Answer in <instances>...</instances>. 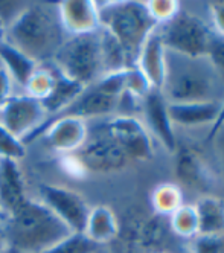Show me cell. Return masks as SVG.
<instances>
[{
	"instance_id": "20",
	"label": "cell",
	"mask_w": 224,
	"mask_h": 253,
	"mask_svg": "<svg viewBox=\"0 0 224 253\" xmlns=\"http://www.w3.org/2000/svg\"><path fill=\"white\" fill-rule=\"evenodd\" d=\"M83 233L98 247H108L119 237V216L108 205L90 208Z\"/></svg>"
},
{
	"instance_id": "41",
	"label": "cell",
	"mask_w": 224,
	"mask_h": 253,
	"mask_svg": "<svg viewBox=\"0 0 224 253\" xmlns=\"http://www.w3.org/2000/svg\"><path fill=\"white\" fill-rule=\"evenodd\" d=\"M96 253H110V252H108V249H107V247H102V249H99Z\"/></svg>"
},
{
	"instance_id": "14",
	"label": "cell",
	"mask_w": 224,
	"mask_h": 253,
	"mask_svg": "<svg viewBox=\"0 0 224 253\" xmlns=\"http://www.w3.org/2000/svg\"><path fill=\"white\" fill-rule=\"evenodd\" d=\"M140 119L154 142L173 156L179 145V133L168 115V102L160 90H153L142 99Z\"/></svg>"
},
{
	"instance_id": "44",
	"label": "cell",
	"mask_w": 224,
	"mask_h": 253,
	"mask_svg": "<svg viewBox=\"0 0 224 253\" xmlns=\"http://www.w3.org/2000/svg\"><path fill=\"white\" fill-rule=\"evenodd\" d=\"M156 253H171V252H156Z\"/></svg>"
},
{
	"instance_id": "29",
	"label": "cell",
	"mask_w": 224,
	"mask_h": 253,
	"mask_svg": "<svg viewBox=\"0 0 224 253\" xmlns=\"http://www.w3.org/2000/svg\"><path fill=\"white\" fill-rule=\"evenodd\" d=\"M99 249L84 233H70L57 244H53L42 253H96Z\"/></svg>"
},
{
	"instance_id": "19",
	"label": "cell",
	"mask_w": 224,
	"mask_h": 253,
	"mask_svg": "<svg viewBox=\"0 0 224 253\" xmlns=\"http://www.w3.org/2000/svg\"><path fill=\"white\" fill-rule=\"evenodd\" d=\"M166 55L168 50L157 29H154L145 39L136 58V67L143 72V75L151 83L154 90H162L163 87L166 75Z\"/></svg>"
},
{
	"instance_id": "7",
	"label": "cell",
	"mask_w": 224,
	"mask_h": 253,
	"mask_svg": "<svg viewBox=\"0 0 224 253\" xmlns=\"http://www.w3.org/2000/svg\"><path fill=\"white\" fill-rule=\"evenodd\" d=\"M77 154L81 157L90 174H118L133 165L121 145L107 130L105 119L89 122L87 140Z\"/></svg>"
},
{
	"instance_id": "32",
	"label": "cell",
	"mask_w": 224,
	"mask_h": 253,
	"mask_svg": "<svg viewBox=\"0 0 224 253\" xmlns=\"http://www.w3.org/2000/svg\"><path fill=\"white\" fill-rule=\"evenodd\" d=\"M145 6L151 19L159 26L174 19L181 9V2H177V0H148L145 2Z\"/></svg>"
},
{
	"instance_id": "33",
	"label": "cell",
	"mask_w": 224,
	"mask_h": 253,
	"mask_svg": "<svg viewBox=\"0 0 224 253\" xmlns=\"http://www.w3.org/2000/svg\"><path fill=\"white\" fill-rule=\"evenodd\" d=\"M57 167L61 174L75 180V182H83V180L89 178L90 175V172L87 171L84 165V162L77 153L57 156Z\"/></svg>"
},
{
	"instance_id": "34",
	"label": "cell",
	"mask_w": 224,
	"mask_h": 253,
	"mask_svg": "<svg viewBox=\"0 0 224 253\" xmlns=\"http://www.w3.org/2000/svg\"><path fill=\"white\" fill-rule=\"evenodd\" d=\"M206 140L211 142L217 160L224 168V110H223L220 119L217 121V124L206 133Z\"/></svg>"
},
{
	"instance_id": "1",
	"label": "cell",
	"mask_w": 224,
	"mask_h": 253,
	"mask_svg": "<svg viewBox=\"0 0 224 253\" xmlns=\"http://www.w3.org/2000/svg\"><path fill=\"white\" fill-rule=\"evenodd\" d=\"M66 37L57 3H29L6 25V42L39 64L50 63Z\"/></svg>"
},
{
	"instance_id": "5",
	"label": "cell",
	"mask_w": 224,
	"mask_h": 253,
	"mask_svg": "<svg viewBox=\"0 0 224 253\" xmlns=\"http://www.w3.org/2000/svg\"><path fill=\"white\" fill-rule=\"evenodd\" d=\"M156 29L168 52L189 58L208 57L215 37L208 19L183 6L174 19L159 25Z\"/></svg>"
},
{
	"instance_id": "8",
	"label": "cell",
	"mask_w": 224,
	"mask_h": 253,
	"mask_svg": "<svg viewBox=\"0 0 224 253\" xmlns=\"http://www.w3.org/2000/svg\"><path fill=\"white\" fill-rule=\"evenodd\" d=\"M174 238L168 218L153 212L146 213L137 209H130L122 218H119L118 240L134 244L146 253L171 252L170 246Z\"/></svg>"
},
{
	"instance_id": "25",
	"label": "cell",
	"mask_w": 224,
	"mask_h": 253,
	"mask_svg": "<svg viewBox=\"0 0 224 253\" xmlns=\"http://www.w3.org/2000/svg\"><path fill=\"white\" fill-rule=\"evenodd\" d=\"M99 44H101V58L104 74L121 72L128 67H133V61L128 57L122 44L105 29H99Z\"/></svg>"
},
{
	"instance_id": "11",
	"label": "cell",
	"mask_w": 224,
	"mask_h": 253,
	"mask_svg": "<svg viewBox=\"0 0 224 253\" xmlns=\"http://www.w3.org/2000/svg\"><path fill=\"white\" fill-rule=\"evenodd\" d=\"M173 156L176 183L183 191L195 192L197 197L212 194V189L217 186V174L200 148L179 137V145Z\"/></svg>"
},
{
	"instance_id": "15",
	"label": "cell",
	"mask_w": 224,
	"mask_h": 253,
	"mask_svg": "<svg viewBox=\"0 0 224 253\" xmlns=\"http://www.w3.org/2000/svg\"><path fill=\"white\" fill-rule=\"evenodd\" d=\"M224 110V101L209 102H186V104H168V115L177 130L209 131L220 119Z\"/></svg>"
},
{
	"instance_id": "3",
	"label": "cell",
	"mask_w": 224,
	"mask_h": 253,
	"mask_svg": "<svg viewBox=\"0 0 224 253\" xmlns=\"http://www.w3.org/2000/svg\"><path fill=\"white\" fill-rule=\"evenodd\" d=\"M3 223L9 247L20 253H42L72 233L34 195L5 216Z\"/></svg>"
},
{
	"instance_id": "40",
	"label": "cell",
	"mask_w": 224,
	"mask_h": 253,
	"mask_svg": "<svg viewBox=\"0 0 224 253\" xmlns=\"http://www.w3.org/2000/svg\"><path fill=\"white\" fill-rule=\"evenodd\" d=\"M5 40H6V23L2 17H0V44H2Z\"/></svg>"
},
{
	"instance_id": "39",
	"label": "cell",
	"mask_w": 224,
	"mask_h": 253,
	"mask_svg": "<svg viewBox=\"0 0 224 253\" xmlns=\"http://www.w3.org/2000/svg\"><path fill=\"white\" fill-rule=\"evenodd\" d=\"M8 249H9V243H8L5 223H3V218H0V253H5Z\"/></svg>"
},
{
	"instance_id": "12",
	"label": "cell",
	"mask_w": 224,
	"mask_h": 253,
	"mask_svg": "<svg viewBox=\"0 0 224 253\" xmlns=\"http://www.w3.org/2000/svg\"><path fill=\"white\" fill-rule=\"evenodd\" d=\"M105 125L132 164L148 162L156 156V142L140 118L115 115L105 119Z\"/></svg>"
},
{
	"instance_id": "31",
	"label": "cell",
	"mask_w": 224,
	"mask_h": 253,
	"mask_svg": "<svg viewBox=\"0 0 224 253\" xmlns=\"http://www.w3.org/2000/svg\"><path fill=\"white\" fill-rule=\"evenodd\" d=\"M153 90L154 88L151 83L148 81V78L143 75V72L139 67L133 66L125 70V92L127 93L142 101L145 96L151 93Z\"/></svg>"
},
{
	"instance_id": "10",
	"label": "cell",
	"mask_w": 224,
	"mask_h": 253,
	"mask_svg": "<svg viewBox=\"0 0 224 253\" xmlns=\"http://www.w3.org/2000/svg\"><path fill=\"white\" fill-rule=\"evenodd\" d=\"M72 232L83 233L90 203L77 189L58 183H40L32 194Z\"/></svg>"
},
{
	"instance_id": "27",
	"label": "cell",
	"mask_w": 224,
	"mask_h": 253,
	"mask_svg": "<svg viewBox=\"0 0 224 253\" xmlns=\"http://www.w3.org/2000/svg\"><path fill=\"white\" fill-rule=\"evenodd\" d=\"M53 81H55V74H53L52 63L39 64V67H37L34 70V74L29 77L22 93L37 101H45L53 87Z\"/></svg>"
},
{
	"instance_id": "2",
	"label": "cell",
	"mask_w": 224,
	"mask_h": 253,
	"mask_svg": "<svg viewBox=\"0 0 224 253\" xmlns=\"http://www.w3.org/2000/svg\"><path fill=\"white\" fill-rule=\"evenodd\" d=\"M162 95L168 104L224 101V85L208 57L189 58L168 52Z\"/></svg>"
},
{
	"instance_id": "4",
	"label": "cell",
	"mask_w": 224,
	"mask_h": 253,
	"mask_svg": "<svg viewBox=\"0 0 224 253\" xmlns=\"http://www.w3.org/2000/svg\"><path fill=\"white\" fill-rule=\"evenodd\" d=\"M96 6L101 28L110 32L122 44L136 66L140 46L157 28L156 22L146 11L145 2L115 0V2H96Z\"/></svg>"
},
{
	"instance_id": "17",
	"label": "cell",
	"mask_w": 224,
	"mask_h": 253,
	"mask_svg": "<svg viewBox=\"0 0 224 253\" xmlns=\"http://www.w3.org/2000/svg\"><path fill=\"white\" fill-rule=\"evenodd\" d=\"M118 102H119L118 96L104 92L96 84H90L83 90V93L63 115L77 116L87 122L108 119L116 115Z\"/></svg>"
},
{
	"instance_id": "28",
	"label": "cell",
	"mask_w": 224,
	"mask_h": 253,
	"mask_svg": "<svg viewBox=\"0 0 224 253\" xmlns=\"http://www.w3.org/2000/svg\"><path fill=\"white\" fill-rule=\"evenodd\" d=\"M28 145L0 124V160L22 162L28 156Z\"/></svg>"
},
{
	"instance_id": "23",
	"label": "cell",
	"mask_w": 224,
	"mask_h": 253,
	"mask_svg": "<svg viewBox=\"0 0 224 253\" xmlns=\"http://www.w3.org/2000/svg\"><path fill=\"white\" fill-rule=\"evenodd\" d=\"M198 215V233L224 232V197L218 194H203L192 202Z\"/></svg>"
},
{
	"instance_id": "38",
	"label": "cell",
	"mask_w": 224,
	"mask_h": 253,
	"mask_svg": "<svg viewBox=\"0 0 224 253\" xmlns=\"http://www.w3.org/2000/svg\"><path fill=\"white\" fill-rule=\"evenodd\" d=\"M107 249H108L110 253H146L140 247H137L134 244H130V243H125V241H121V240H116L113 244H110Z\"/></svg>"
},
{
	"instance_id": "42",
	"label": "cell",
	"mask_w": 224,
	"mask_h": 253,
	"mask_svg": "<svg viewBox=\"0 0 224 253\" xmlns=\"http://www.w3.org/2000/svg\"><path fill=\"white\" fill-rule=\"evenodd\" d=\"M5 253H20V252H17V250H14V249H11V247H9Z\"/></svg>"
},
{
	"instance_id": "26",
	"label": "cell",
	"mask_w": 224,
	"mask_h": 253,
	"mask_svg": "<svg viewBox=\"0 0 224 253\" xmlns=\"http://www.w3.org/2000/svg\"><path fill=\"white\" fill-rule=\"evenodd\" d=\"M168 223H170V229L174 233V237L184 243L197 237L200 232L198 215L192 203H183L168 218Z\"/></svg>"
},
{
	"instance_id": "21",
	"label": "cell",
	"mask_w": 224,
	"mask_h": 253,
	"mask_svg": "<svg viewBox=\"0 0 224 253\" xmlns=\"http://www.w3.org/2000/svg\"><path fill=\"white\" fill-rule=\"evenodd\" d=\"M53 74H55L53 87L50 90L49 96L45 101H42L49 118H57V116L63 115L67 108L77 101V98L86 88L83 84L73 81L69 77H66L64 74H61L55 66H53Z\"/></svg>"
},
{
	"instance_id": "13",
	"label": "cell",
	"mask_w": 224,
	"mask_h": 253,
	"mask_svg": "<svg viewBox=\"0 0 224 253\" xmlns=\"http://www.w3.org/2000/svg\"><path fill=\"white\" fill-rule=\"evenodd\" d=\"M87 136V121L72 115H61L49 122L39 140L49 153L55 156H63L78 153L86 143Z\"/></svg>"
},
{
	"instance_id": "6",
	"label": "cell",
	"mask_w": 224,
	"mask_h": 253,
	"mask_svg": "<svg viewBox=\"0 0 224 253\" xmlns=\"http://www.w3.org/2000/svg\"><path fill=\"white\" fill-rule=\"evenodd\" d=\"M50 63L61 74L84 87L96 83L104 75L99 31L83 35H69L55 52Z\"/></svg>"
},
{
	"instance_id": "37",
	"label": "cell",
	"mask_w": 224,
	"mask_h": 253,
	"mask_svg": "<svg viewBox=\"0 0 224 253\" xmlns=\"http://www.w3.org/2000/svg\"><path fill=\"white\" fill-rule=\"evenodd\" d=\"M18 93L14 81L8 75V72L0 66V110L3 108V105L15 95Z\"/></svg>"
},
{
	"instance_id": "16",
	"label": "cell",
	"mask_w": 224,
	"mask_h": 253,
	"mask_svg": "<svg viewBox=\"0 0 224 253\" xmlns=\"http://www.w3.org/2000/svg\"><path fill=\"white\" fill-rule=\"evenodd\" d=\"M31 195L28 177L22 164L0 160V208L3 218L15 212Z\"/></svg>"
},
{
	"instance_id": "18",
	"label": "cell",
	"mask_w": 224,
	"mask_h": 253,
	"mask_svg": "<svg viewBox=\"0 0 224 253\" xmlns=\"http://www.w3.org/2000/svg\"><path fill=\"white\" fill-rule=\"evenodd\" d=\"M66 35H83L99 31V14L95 0H64L57 3Z\"/></svg>"
},
{
	"instance_id": "43",
	"label": "cell",
	"mask_w": 224,
	"mask_h": 253,
	"mask_svg": "<svg viewBox=\"0 0 224 253\" xmlns=\"http://www.w3.org/2000/svg\"><path fill=\"white\" fill-rule=\"evenodd\" d=\"M0 218H3V213H2V208H0Z\"/></svg>"
},
{
	"instance_id": "24",
	"label": "cell",
	"mask_w": 224,
	"mask_h": 253,
	"mask_svg": "<svg viewBox=\"0 0 224 253\" xmlns=\"http://www.w3.org/2000/svg\"><path fill=\"white\" fill-rule=\"evenodd\" d=\"M183 203H186L184 191L176 182L159 183L153 188L151 194H149L151 212L163 216V218H170Z\"/></svg>"
},
{
	"instance_id": "22",
	"label": "cell",
	"mask_w": 224,
	"mask_h": 253,
	"mask_svg": "<svg viewBox=\"0 0 224 253\" xmlns=\"http://www.w3.org/2000/svg\"><path fill=\"white\" fill-rule=\"evenodd\" d=\"M0 66L8 72V75L15 84L17 92H23L29 77L39 67V63H35L26 53L5 40L0 44Z\"/></svg>"
},
{
	"instance_id": "35",
	"label": "cell",
	"mask_w": 224,
	"mask_h": 253,
	"mask_svg": "<svg viewBox=\"0 0 224 253\" xmlns=\"http://www.w3.org/2000/svg\"><path fill=\"white\" fill-rule=\"evenodd\" d=\"M208 60L215 69L221 84L224 85V39L218 37L217 34L212 40L211 49L208 52Z\"/></svg>"
},
{
	"instance_id": "30",
	"label": "cell",
	"mask_w": 224,
	"mask_h": 253,
	"mask_svg": "<svg viewBox=\"0 0 224 253\" xmlns=\"http://www.w3.org/2000/svg\"><path fill=\"white\" fill-rule=\"evenodd\" d=\"M186 253H224V232L198 233L184 246Z\"/></svg>"
},
{
	"instance_id": "36",
	"label": "cell",
	"mask_w": 224,
	"mask_h": 253,
	"mask_svg": "<svg viewBox=\"0 0 224 253\" xmlns=\"http://www.w3.org/2000/svg\"><path fill=\"white\" fill-rule=\"evenodd\" d=\"M209 23L218 37L224 39V2L209 3Z\"/></svg>"
},
{
	"instance_id": "9",
	"label": "cell",
	"mask_w": 224,
	"mask_h": 253,
	"mask_svg": "<svg viewBox=\"0 0 224 253\" xmlns=\"http://www.w3.org/2000/svg\"><path fill=\"white\" fill-rule=\"evenodd\" d=\"M52 119L47 116L42 101L22 92L15 93L0 110V124L22 139L28 148L31 143L40 139Z\"/></svg>"
}]
</instances>
